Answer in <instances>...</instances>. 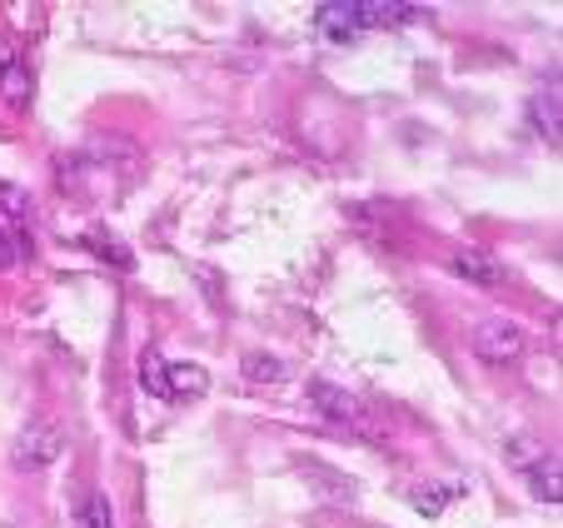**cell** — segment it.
Segmentation results:
<instances>
[{"label":"cell","mask_w":563,"mask_h":528,"mask_svg":"<svg viewBox=\"0 0 563 528\" xmlns=\"http://www.w3.org/2000/svg\"><path fill=\"white\" fill-rule=\"evenodd\" d=\"M60 454H65V433L55 429V424H45V419H31L21 433H15L11 469L15 474H41V469H51Z\"/></svg>","instance_id":"obj_1"},{"label":"cell","mask_w":563,"mask_h":528,"mask_svg":"<svg viewBox=\"0 0 563 528\" xmlns=\"http://www.w3.org/2000/svg\"><path fill=\"white\" fill-rule=\"evenodd\" d=\"M468 349H474L484 364H494V370H509L523 354V329L514 324V319H478L474 334H468Z\"/></svg>","instance_id":"obj_2"},{"label":"cell","mask_w":563,"mask_h":528,"mask_svg":"<svg viewBox=\"0 0 563 528\" xmlns=\"http://www.w3.org/2000/svg\"><path fill=\"white\" fill-rule=\"evenodd\" d=\"M305 399H309V409H314L319 419H330V424H360L364 419V404L354 399L350 389H340L334 380H309Z\"/></svg>","instance_id":"obj_3"},{"label":"cell","mask_w":563,"mask_h":528,"mask_svg":"<svg viewBox=\"0 0 563 528\" xmlns=\"http://www.w3.org/2000/svg\"><path fill=\"white\" fill-rule=\"evenodd\" d=\"M314 31L324 35L330 45H350L360 41V6L354 0H324V6H314Z\"/></svg>","instance_id":"obj_4"},{"label":"cell","mask_w":563,"mask_h":528,"mask_svg":"<svg viewBox=\"0 0 563 528\" xmlns=\"http://www.w3.org/2000/svg\"><path fill=\"white\" fill-rule=\"evenodd\" d=\"M354 6H360V25H364V31H369V25L389 31V25L434 21V11H424V6H405V0H354Z\"/></svg>","instance_id":"obj_5"},{"label":"cell","mask_w":563,"mask_h":528,"mask_svg":"<svg viewBox=\"0 0 563 528\" xmlns=\"http://www.w3.org/2000/svg\"><path fill=\"white\" fill-rule=\"evenodd\" d=\"M454 275L468 279V285L499 289L504 279H509V270H504L494 254H484V250H474V244H464V250H454Z\"/></svg>","instance_id":"obj_6"},{"label":"cell","mask_w":563,"mask_h":528,"mask_svg":"<svg viewBox=\"0 0 563 528\" xmlns=\"http://www.w3.org/2000/svg\"><path fill=\"white\" fill-rule=\"evenodd\" d=\"M529 125L539 140H549V145H559L563 135V100H559V80L549 85V90H533L529 100Z\"/></svg>","instance_id":"obj_7"},{"label":"cell","mask_w":563,"mask_h":528,"mask_svg":"<svg viewBox=\"0 0 563 528\" xmlns=\"http://www.w3.org/2000/svg\"><path fill=\"white\" fill-rule=\"evenodd\" d=\"M523 484H529V494L539 498V504H563V464H559V454H543V459H533L529 469H523Z\"/></svg>","instance_id":"obj_8"},{"label":"cell","mask_w":563,"mask_h":528,"mask_svg":"<svg viewBox=\"0 0 563 528\" xmlns=\"http://www.w3.org/2000/svg\"><path fill=\"white\" fill-rule=\"evenodd\" d=\"M210 389L205 364H165V399H200Z\"/></svg>","instance_id":"obj_9"},{"label":"cell","mask_w":563,"mask_h":528,"mask_svg":"<svg viewBox=\"0 0 563 528\" xmlns=\"http://www.w3.org/2000/svg\"><path fill=\"white\" fill-rule=\"evenodd\" d=\"M31 195L21 190V185H0V224L15 234V240L25 244V234H31Z\"/></svg>","instance_id":"obj_10"},{"label":"cell","mask_w":563,"mask_h":528,"mask_svg":"<svg viewBox=\"0 0 563 528\" xmlns=\"http://www.w3.org/2000/svg\"><path fill=\"white\" fill-rule=\"evenodd\" d=\"M305 479L319 488V498H330V504H354V494H360V484H354L350 474H334V469H324V464H305Z\"/></svg>","instance_id":"obj_11"},{"label":"cell","mask_w":563,"mask_h":528,"mask_svg":"<svg viewBox=\"0 0 563 528\" xmlns=\"http://www.w3.org/2000/svg\"><path fill=\"white\" fill-rule=\"evenodd\" d=\"M0 100H5L11 110H21L25 100H31V65L15 61V55L0 61Z\"/></svg>","instance_id":"obj_12"},{"label":"cell","mask_w":563,"mask_h":528,"mask_svg":"<svg viewBox=\"0 0 563 528\" xmlns=\"http://www.w3.org/2000/svg\"><path fill=\"white\" fill-rule=\"evenodd\" d=\"M459 494H464L459 484H419V488H409V504H415L424 518H439Z\"/></svg>","instance_id":"obj_13"},{"label":"cell","mask_w":563,"mask_h":528,"mask_svg":"<svg viewBox=\"0 0 563 528\" xmlns=\"http://www.w3.org/2000/svg\"><path fill=\"white\" fill-rule=\"evenodd\" d=\"M245 380L250 384H279L285 380V360H275V354H245Z\"/></svg>","instance_id":"obj_14"},{"label":"cell","mask_w":563,"mask_h":528,"mask_svg":"<svg viewBox=\"0 0 563 528\" xmlns=\"http://www.w3.org/2000/svg\"><path fill=\"white\" fill-rule=\"evenodd\" d=\"M80 524H86V528H115V514H110V498L100 494V488H90V494L80 498Z\"/></svg>","instance_id":"obj_15"},{"label":"cell","mask_w":563,"mask_h":528,"mask_svg":"<svg viewBox=\"0 0 563 528\" xmlns=\"http://www.w3.org/2000/svg\"><path fill=\"white\" fill-rule=\"evenodd\" d=\"M140 389L155 394V399H165V360H159L155 349L140 354Z\"/></svg>","instance_id":"obj_16"},{"label":"cell","mask_w":563,"mask_h":528,"mask_svg":"<svg viewBox=\"0 0 563 528\" xmlns=\"http://www.w3.org/2000/svg\"><path fill=\"white\" fill-rule=\"evenodd\" d=\"M504 454H509V464L523 474V469H529L533 459H543V454H549V444H539V439H529V433H519V439H509V449H504Z\"/></svg>","instance_id":"obj_17"},{"label":"cell","mask_w":563,"mask_h":528,"mask_svg":"<svg viewBox=\"0 0 563 528\" xmlns=\"http://www.w3.org/2000/svg\"><path fill=\"white\" fill-rule=\"evenodd\" d=\"M21 254H25V244L15 240L5 224H0V270H15V264H21Z\"/></svg>","instance_id":"obj_18"}]
</instances>
